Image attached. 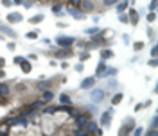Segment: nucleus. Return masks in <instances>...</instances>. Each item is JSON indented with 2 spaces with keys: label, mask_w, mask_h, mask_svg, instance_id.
<instances>
[{
  "label": "nucleus",
  "mask_w": 158,
  "mask_h": 136,
  "mask_svg": "<svg viewBox=\"0 0 158 136\" xmlns=\"http://www.w3.org/2000/svg\"><path fill=\"white\" fill-rule=\"evenodd\" d=\"M95 32H99L97 27H92V29H88V31H86V34H90V36H95Z\"/></svg>",
  "instance_id": "5701e85b"
},
{
  "label": "nucleus",
  "mask_w": 158,
  "mask_h": 136,
  "mask_svg": "<svg viewBox=\"0 0 158 136\" xmlns=\"http://www.w3.org/2000/svg\"><path fill=\"white\" fill-rule=\"evenodd\" d=\"M22 20H23V16H22L20 13H9V15H7V22H9L11 25H13V23H20Z\"/></svg>",
  "instance_id": "7ed1b4c3"
},
{
  "label": "nucleus",
  "mask_w": 158,
  "mask_h": 136,
  "mask_svg": "<svg viewBox=\"0 0 158 136\" xmlns=\"http://www.w3.org/2000/svg\"><path fill=\"white\" fill-rule=\"evenodd\" d=\"M149 38L155 39V29H149Z\"/></svg>",
  "instance_id": "f704fd0d"
},
{
  "label": "nucleus",
  "mask_w": 158,
  "mask_h": 136,
  "mask_svg": "<svg viewBox=\"0 0 158 136\" xmlns=\"http://www.w3.org/2000/svg\"><path fill=\"white\" fill-rule=\"evenodd\" d=\"M112 120V111H106V113H102V117H101V125L102 127H110V122Z\"/></svg>",
  "instance_id": "20e7f679"
},
{
  "label": "nucleus",
  "mask_w": 158,
  "mask_h": 136,
  "mask_svg": "<svg viewBox=\"0 0 158 136\" xmlns=\"http://www.w3.org/2000/svg\"><path fill=\"white\" fill-rule=\"evenodd\" d=\"M0 97H2V100L9 97V86L7 84H0Z\"/></svg>",
  "instance_id": "9d476101"
},
{
  "label": "nucleus",
  "mask_w": 158,
  "mask_h": 136,
  "mask_svg": "<svg viewBox=\"0 0 158 136\" xmlns=\"http://www.w3.org/2000/svg\"><path fill=\"white\" fill-rule=\"evenodd\" d=\"M11 4H13V0H2V5L4 7H11Z\"/></svg>",
  "instance_id": "cd10ccee"
},
{
  "label": "nucleus",
  "mask_w": 158,
  "mask_h": 136,
  "mask_svg": "<svg viewBox=\"0 0 158 136\" xmlns=\"http://www.w3.org/2000/svg\"><path fill=\"white\" fill-rule=\"evenodd\" d=\"M120 100H122V93H117V95H113V97H112V104H113V106H117Z\"/></svg>",
  "instance_id": "aec40b11"
},
{
  "label": "nucleus",
  "mask_w": 158,
  "mask_h": 136,
  "mask_svg": "<svg viewBox=\"0 0 158 136\" xmlns=\"http://www.w3.org/2000/svg\"><path fill=\"white\" fill-rule=\"evenodd\" d=\"M104 70H106V63H104V61H101V63H99V66H97V70H95V74L101 75V74H104Z\"/></svg>",
  "instance_id": "f3484780"
},
{
  "label": "nucleus",
  "mask_w": 158,
  "mask_h": 136,
  "mask_svg": "<svg viewBox=\"0 0 158 136\" xmlns=\"http://www.w3.org/2000/svg\"><path fill=\"white\" fill-rule=\"evenodd\" d=\"M155 20H156V15H155V11H151L147 15V22H155Z\"/></svg>",
  "instance_id": "b1692460"
},
{
  "label": "nucleus",
  "mask_w": 158,
  "mask_h": 136,
  "mask_svg": "<svg viewBox=\"0 0 158 136\" xmlns=\"http://www.w3.org/2000/svg\"><path fill=\"white\" fill-rule=\"evenodd\" d=\"M50 86H52V81H40L38 84H36V88L41 90V91H43V90H49Z\"/></svg>",
  "instance_id": "9b49d317"
},
{
  "label": "nucleus",
  "mask_w": 158,
  "mask_h": 136,
  "mask_svg": "<svg viewBox=\"0 0 158 136\" xmlns=\"http://www.w3.org/2000/svg\"><path fill=\"white\" fill-rule=\"evenodd\" d=\"M20 68H22V72H23V74H31V70H33V65H31L27 59H23V61L20 63Z\"/></svg>",
  "instance_id": "423d86ee"
},
{
  "label": "nucleus",
  "mask_w": 158,
  "mask_h": 136,
  "mask_svg": "<svg viewBox=\"0 0 158 136\" xmlns=\"http://www.w3.org/2000/svg\"><path fill=\"white\" fill-rule=\"evenodd\" d=\"M133 127H135V120H133V118H126V122H124V125L120 127L118 134H128V133H131Z\"/></svg>",
  "instance_id": "f257e3e1"
},
{
  "label": "nucleus",
  "mask_w": 158,
  "mask_h": 136,
  "mask_svg": "<svg viewBox=\"0 0 158 136\" xmlns=\"http://www.w3.org/2000/svg\"><path fill=\"white\" fill-rule=\"evenodd\" d=\"M38 31H29V32H27V34H25V38L27 39H38Z\"/></svg>",
  "instance_id": "a211bd4d"
},
{
  "label": "nucleus",
  "mask_w": 158,
  "mask_h": 136,
  "mask_svg": "<svg viewBox=\"0 0 158 136\" xmlns=\"http://www.w3.org/2000/svg\"><path fill=\"white\" fill-rule=\"evenodd\" d=\"M128 18L131 20V25H137L138 23V13L135 9H129V15H128Z\"/></svg>",
  "instance_id": "f8f14e48"
},
{
  "label": "nucleus",
  "mask_w": 158,
  "mask_h": 136,
  "mask_svg": "<svg viewBox=\"0 0 158 136\" xmlns=\"http://www.w3.org/2000/svg\"><path fill=\"white\" fill-rule=\"evenodd\" d=\"M68 13H70V15H72L74 18H77V20H81L83 16H84V13H81L77 7H68Z\"/></svg>",
  "instance_id": "1a4fd4ad"
},
{
  "label": "nucleus",
  "mask_w": 158,
  "mask_h": 136,
  "mask_svg": "<svg viewBox=\"0 0 158 136\" xmlns=\"http://www.w3.org/2000/svg\"><path fill=\"white\" fill-rule=\"evenodd\" d=\"M59 100H61V102H65V104H70V98H68V95H61V97H59Z\"/></svg>",
  "instance_id": "a878e982"
},
{
  "label": "nucleus",
  "mask_w": 158,
  "mask_h": 136,
  "mask_svg": "<svg viewBox=\"0 0 158 136\" xmlns=\"http://www.w3.org/2000/svg\"><path fill=\"white\" fill-rule=\"evenodd\" d=\"M76 70H77V72H83V65H76Z\"/></svg>",
  "instance_id": "ea45409f"
},
{
  "label": "nucleus",
  "mask_w": 158,
  "mask_h": 136,
  "mask_svg": "<svg viewBox=\"0 0 158 136\" xmlns=\"http://www.w3.org/2000/svg\"><path fill=\"white\" fill-rule=\"evenodd\" d=\"M52 54H54L56 58H70L74 52H72V50H54Z\"/></svg>",
  "instance_id": "6e6552de"
},
{
  "label": "nucleus",
  "mask_w": 158,
  "mask_h": 136,
  "mask_svg": "<svg viewBox=\"0 0 158 136\" xmlns=\"http://www.w3.org/2000/svg\"><path fill=\"white\" fill-rule=\"evenodd\" d=\"M0 31L2 32H5L7 36H11V38H16V32L11 29V27H7V25H0Z\"/></svg>",
  "instance_id": "ddd939ff"
},
{
  "label": "nucleus",
  "mask_w": 158,
  "mask_h": 136,
  "mask_svg": "<svg viewBox=\"0 0 158 136\" xmlns=\"http://www.w3.org/2000/svg\"><path fill=\"white\" fill-rule=\"evenodd\" d=\"M90 58V52H83L81 54V61H84V59H88Z\"/></svg>",
  "instance_id": "c756f323"
},
{
  "label": "nucleus",
  "mask_w": 158,
  "mask_h": 136,
  "mask_svg": "<svg viewBox=\"0 0 158 136\" xmlns=\"http://www.w3.org/2000/svg\"><path fill=\"white\" fill-rule=\"evenodd\" d=\"M118 0H102V4L104 5H113V4H117Z\"/></svg>",
  "instance_id": "bb28decb"
},
{
  "label": "nucleus",
  "mask_w": 158,
  "mask_h": 136,
  "mask_svg": "<svg viewBox=\"0 0 158 136\" xmlns=\"http://www.w3.org/2000/svg\"><path fill=\"white\" fill-rule=\"evenodd\" d=\"M79 2H81V0H70V4H72L74 7H79Z\"/></svg>",
  "instance_id": "72a5a7b5"
},
{
  "label": "nucleus",
  "mask_w": 158,
  "mask_h": 136,
  "mask_svg": "<svg viewBox=\"0 0 158 136\" xmlns=\"http://www.w3.org/2000/svg\"><path fill=\"white\" fill-rule=\"evenodd\" d=\"M156 54H158L156 47H153V48H151V56H153V58H156Z\"/></svg>",
  "instance_id": "473e14b6"
},
{
  "label": "nucleus",
  "mask_w": 158,
  "mask_h": 136,
  "mask_svg": "<svg viewBox=\"0 0 158 136\" xmlns=\"http://www.w3.org/2000/svg\"><path fill=\"white\" fill-rule=\"evenodd\" d=\"M79 7H81L83 13H94V11H95L92 0H81V2H79Z\"/></svg>",
  "instance_id": "f03ea898"
},
{
  "label": "nucleus",
  "mask_w": 158,
  "mask_h": 136,
  "mask_svg": "<svg viewBox=\"0 0 158 136\" xmlns=\"http://www.w3.org/2000/svg\"><path fill=\"white\" fill-rule=\"evenodd\" d=\"M4 65H5V59L0 58V68H4Z\"/></svg>",
  "instance_id": "4c0bfd02"
},
{
  "label": "nucleus",
  "mask_w": 158,
  "mask_h": 136,
  "mask_svg": "<svg viewBox=\"0 0 158 136\" xmlns=\"http://www.w3.org/2000/svg\"><path fill=\"white\" fill-rule=\"evenodd\" d=\"M126 7H128V2H120V4L117 5V11H118V13H122Z\"/></svg>",
  "instance_id": "4be33fe9"
},
{
  "label": "nucleus",
  "mask_w": 158,
  "mask_h": 136,
  "mask_svg": "<svg viewBox=\"0 0 158 136\" xmlns=\"http://www.w3.org/2000/svg\"><path fill=\"white\" fill-rule=\"evenodd\" d=\"M92 98L97 102V100H101V98H104V91L102 90H94L92 91Z\"/></svg>",
  "instance_id": "2eb2a0df"
},
{
  "label": "nucleus",
  "mask_w": 158,
  "mask_h": 136,
  "mask_svg": "<svg viewBox=\"0 0 158 136\" xmlns=\"http://www.w3.org/2000/svg\"><path fill=\"white\" fill-rule=\"evenodd\" d=\"M149 66H156V58H153L149 61Z\"/></svg>",
  "instance_id": "c9c22d12"
},
{
  "label": "nucleus",
  "mask_w": 158,
  "mask_h": 136,
  "mask_svg": "<svg viewBox=\"0 0 158 136\" xmlns=\"http://www.w3.org/2000/svg\"><path fill=\"white\" fill-rule=\"evenodd\" d=\"M23 59H25V58H22V56H16V58H15V63H16V65H20Z\"/></svg>",
  "instance_id": "2f4dec72"
},
{
  "label": "nucleus",
  "mask_w": 158,
  "mask_h": 136,
  "mask_svg": "<svg viewBox=\"0 0 158 136\" xmlns=\"http://www.w3.org/2000/svg\"><path fill=\"white\" fill-rule=\"evenodd\" d=\"M120 22H122V23H128V22H129V18H128L126 15H120Z\"/></svg>",
  "instance_id": "7c9ffc66"
},
{
  "label": "nucleus",
  "mask_w": 158,
  "mask_h": 136,
  "mask_svg": "<svg viewBox=\"0 0 158 136\" xmlns=\"http://www.w3.org/2000/svg\"><path fill=\"white\" fill-rule=\"evenodd\" d=\"M54 98V93L50 91V90H43V95H41V100L43 102H49V100H52Z\"/></svg>",
  "instance_id": "4468645a"
},
{
  "label": "nucleus",
  "mask_w": 158,
  "mask_h": 136,
  "mask_svg": "<svg viewBox=\"0 0 158 136\" xmlns=\"http://www.w3.org/2000/svg\"><path fill=\"white\" fill-rule=\"evenodd\" d=\"M144 47H146L144 41H135V43H133V48H135V50H142Z\"/></svg>",
  "instance_id": "412c9836"
},
{
  "label": "nucleus",
  "mask_w": 158,
  "mask_h": 136,
  "mask_svg": "<svg viewBox=\"0 0 158 136\" xmlns=\"http://www.w3.org/2000/svg\"><path fill=\"white\" fill-rule=\"evenodd\" d=\"M7 48H9V50H15V43H13V41H11V43H7Z\"/></svg>",
  "instance_id": "e433bc0d"
},
{
  "label": "nucleus",
  "mask_w": 158,
  "mask_h": 136,
  "mask_svg": "<svg viewBox=\"0 0 158 136\" xmlns=\"http://www.w3.org/2000/svg\"><path fill=\"white\" fill-rule=\"evenodd\" d=\"M101 58H102V59L113 58V52H112V50H108V48H102V50H101Z\"/></svg>",
  "instance_id": "dca6fc26"
},
{
  "label": "nucleus",
  "mask_w": 158,
  "mask_h": 136,
  "mask_svg": "<svg viewBox=\"0 0 158 136\" xmlns=\"http://www.w3.org/2000/svg\"><path fill=\"white\" fill-rule=\"evenodd\" d=\"M149 9H151V11H155V9H156V0H151V4H149Z\"/></svg>",
  "instance_id": "c85d7f7f"
},
{
  "label": "nucleus",
  "mask_w": 158,
  "mask_h": 136,
  "mask_svg": "<svg viewBox=\"0 0 158 136\" xmlns=\"http://www.w3.org/2000/svg\"><path fill=\"white\" fill-rule=\"evenodd\" d=\"M13 4H16V5H18V4H22V0H13Z\"/></svg>",
  "instance_id": "a19ab883"
},
{
  "label": "nucleus",
  "mask_w": 158,
  "mask_h": 136,
  "mask_svg": "<svg viewBox=\"0 0 158 136\" xmlns=\"http://www.w3.org/2000/svg\"><path fill=\"white\" fill-rule=\"evenodd\" d=\"M52 11H54L56 15H58V13H61V5H59V4H54V5H52Z\"/></svg>",
  "instance_id": "393cba45"
},
{
  "label": "nucleus",
  "mask_w": 158,
  "mask_h": 136,
  "mask_svg": "<svg viewBox=\"0 0 158 136\" xmlns=\"http://www.w3.org/2000/svg\"><path fill=\"white\" fill-rule=\"evenodd\" d=\"M5 77V72H4V68H0V79Z\"/></svg>",
  "instance_id": "58836bf2"
},
{
  "label": "nucleus",
  "mask_w": 158,
  "mask_h": 136,
  "mask_svg": "<svg viewBox=\"0 0 158 136\" xmlns=\"http://www.w3.org/2000/svg\"><path fill=\"white\" fill-rule=\"evenodd\" d=\"M94 84H95V77H88L81 82V88H83V90H88V88H92Z\"/></svg>",
  "instance_id": "0eeeda50"
},
{
  "label": "nucleus",
  "mask_w": 158,
  "mask_h": 136,
  "mask_svg": "<svg viewBox=\"0 0 158 136\" xmlns=\"http://www.w3.org/2000/svg\"><path fill=\"white\" fill-rule=\"evenodd\" d=\"M56 43H58L59 47H63V48H68V47L74 43V38H58Z\"/></svg>",
  "instance_id": "39448f33"
},
{
  "label": "nucleus",
  "mask_w": 158,
  "mask_h": 136,
  "mask_svg": "<svg viewBox=\"0 0 158 136\" xmlns=\"http://www.w3.org/2000/svg\"><path fill=\"white\" fill-rule=\"evenodd\" d=\"M45 18V16H43V15H36V16H33V18L29 20V22H31V23H34V25H36V23H40V22H41V20Z\"/></svg>",
  "instance_id": "6ab92c4d"
}]
</instances>
